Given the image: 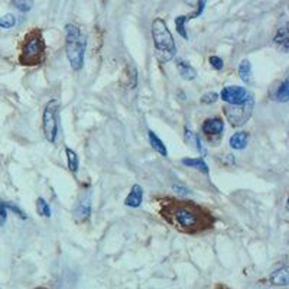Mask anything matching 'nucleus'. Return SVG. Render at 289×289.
<instances>
[{
  "label": "nucleus",
  "instance_id": "1",
  "mask_svg": "<svg viewBox=\"0 0 289 289\" xmlns=\"http://www.w3.org/2000/svg\"><path fill=\"white\" fill-rule=\"evenodd\" d=\"M161 214L176 230L187 234L208 230L214 224L213 214L191 201L165 200L161 204Z\"/></svg>",
  "mask_w": 289,
  "mask_h": 289
},
{
  "label": "nucleus",
  "instance_id": "2",
  "mask_svg": "<svg viewBox=\"0 0 289 289\" xmlns=\"http://www.w3.org/2000/svg\"><path fill=\"white\" fill-rule=\"evenodd\" d=\"M152 38L155 44L156 57L161 62H168L175 57L176 47L172 34L168 29V25L164 19L156 17L152 22Z\"/></svg>",
  "mask_w": 289,
  "mask_h": 289
},
{
  "label": "nucleus",
  "instance_id": "3",
  "mask_svg": "<svg viewBox=\"0 0 289 289\" xmlns=\"http://www.w3.org/2000/svg\"><path fill=\"white\" fill-rule=\"evenodd\" d=\"M67 36V58L74 71H80L84 65V52H85V36L81 34L80 28L69 23L65 26Z\"/></svg>",
  "mask_w": 289,
  "mask_h": 289
},
{
  "label": "nucleus",
  "instance_id": "4",
  "mask_svg": "<svg viewBox=\"0 0 289 289\" xmlns=\"http://www.w3.org/2000/svg\"><path fill=\"white\" fill-rule=\"evenodd\" d=\"M45 59V41L39 31H31L22 44V52L19 61L22 65L35 67L42 64Z\"/></svg>",
  "mask_w": 289,
  "mask_h": 289
},
{
  "label": "nucleus",
  "instance_id": "5",
  "mask_svg": "<svg viewBox=\"0 0 289 289\" xmlns=\"http://www.w3.org/2000/svg\"><path fill=\"white\" fill-rule=\"evenodd\" d=\"M59 100L52 99L47 103L42 115V129L45 139L51 143H55L58 136V116H59Z\"/></svg>",
  "mask_w": 289,
  "mask_h": 289
},
{
  "label": "nucleus",
  "instance_id": "6",
  "mask_svg": "<svg viewBox=\"0 0 289 289\" xmlns=\"http://www.w3.org/2000/svg\"><path fill=\"white\" fill-rule=\"evenodd\" d=\"M255 107V100L247 102L244 104H226L224 115L233 126H243L252 116Z\"/></svg>",
  "mask_w": 289,
  "mask_h": 289
},
{
  "label": "nucleus",
  "instance_id": "7",
  "mask_svg": "<svg viewBox=\"0 0 289 289\" xmlns=\"http://www.w3.org/2000/svg\"><path fill=\"white\" fill-rule=\"evenodd\" d=\"M223 102H226L227 104H244L247 102L255 100L253 94L244 88V87H238V85H229L224 87L223 91L219 96Z\"/></svg>",
  "mask_w": 289,
  "mask_h": 289
},
{
  "label": "nucleus",
  "instance_id": "8",
  "mask_svg": "<svg viewBox=\"0 0 289 289\" xmlns=\"http://www.w3.org/2000/svg\"><path fill=\"white\" fill-rule=\"evenodd\" d=\"M90 214H91V192L85 191L74 208V217L77 221L83 223L90 219Z\"/></svg>",
  "mask_w": 289,
  "mask_h": 289
},
{
  "label": "nucleus",
  "instance_id": "9",
  "mask_svg": "<svg viewBox=\"0 0 289 289\" xmlns=\"http://www.w3.org/2000/svg\"><path fill=\"white\" fill-rule=\"evenodd\" d=\"M201 130L207 136V139H213V137H220L221 139V135H223V130H224V121L220 117L207 119L203 123Z\"/></svg>",
  "mask_w": 289,
  "mask_h": 289
},
{
  "label": "nucleus",
  "instance_id": "10",
  "mask_svg": "<svg viewBox=\"0 0 289 289\" xmlns=\"http://www.w3.org/2000/svg\"><path fill=\"white\" fill-rule=\"evenodd\" d=\"M142 201H143V188H142L139 184H135V185L132 187L129 195L126 197L124 204H126L127 207L137 208V207H140Z\"/></svg>",
  "mask_w": 289,
  "mask_h": 289
},
{
  "label": "nucleus",
  "instance_id": "11",
  "mask_svg": "<svg viewBox=\"0 0 289 289\" xmlns=\"http://www.w3.org/2000/svg\"><path fill=\"white\" fill-rule=\"evenodd\" d=\"M271 282L276 287H288L289 284V272L287 266H282L279 269H276L275 272H272L271 275Z\"/></svg>",
  "mask_w": 289,
  "mask_h": 289
},
{
  "label": "nucleus",
  "instance_id": "12",
  "mask_svg": "<svg viewBox=\"0 0 289 289\" xmlns=\"http://www.w3.org/2000/svg\"><path fill=\"white\" fill-rule=\"evenodd\" d=\"M176 69L179 72V75L184 78V80H195L197 78V69L187 61H178L176 62Z\"/></svg>",
  "mask_w": 289,
  "mask_h": 289
},
{
  "label": "nucleus",
  "instance_id": "13",
  "mask_svg": "<svg viewBox=\"0 0 289 289\" xmlns=\"http://www.w3.org/2000/svg\"><path fill=\"white\" fill-rule=\"evenodd\" d=\"M249 143V135L247 132H236L230 137V146L236 151H241Z\"/></svg>",
  "mask_w": 289,
  "mask_h": 289
},
{
  "label": "nucleus",
  "instance_id": "14",
  "mask_svg": "<svg viewBox=\"0 0 289 289\" xmlns=\"http://www.w3.org/2000/svg\"><path fill=\"white\" fill-rule=\"evenodd\" d=\"M148 137H149V143H151V146H152V149L153 151H156L159 155H162V156H168V151H167V146H165V143L156 136V133L155 132H152V130H149L148 132Z\"/></svg>",
  "mask_w": 289,
  "mask_h": 289
},
{
  "label": "nucleus",
  "instance_id": "15",
  "mask_svg": "<svg viewBox=\"0 0 289 289\" xmlns=\"http://www.w3.org/2000/svg\"><path fill=\"white\" fill-rule=\"evenodd\" d=\"M275 44L278 47L282 48L284 52H288V47H289V38H288V28L287 25H284L282 28L278 29L276 35H275Z\"/></svg>",
  "mask_w": 289,
  "mask_h": 289
},
{
  "label": "nucleus",
  "instance_id": "16",
  "mask_svg": "<svg viewBox=\"0 0 289 289\" xmlns=\"http://www.w3.org/2000/svg\"><path fill=\"white\" fill-rule=\"evenodd\" d=\"M238 77L243 83L249 84L252 83V64L249 59H243L238 65Z\"/></svg>",
  "mask_w": 289,
  "mask_h": 289
},
{
  "label": "nucleus",
  "instance_id": "17",
  "mask_svg": "<svg viewBox=\"0 0 289 289\" xmlns=\"http://www.w3.org/2000/svg\"><path fill=\"white\" fill-rule=\"evenodd\" d=\"M65 155H67V164H68V168L71 172H77L78 171V167H80V161H78V156L77 153L69 149V148H65Z\"/></svg>",
  "mask_w": 289,
  "mask_h": 289
},
{
  "label": "nucleus",
  "instance_id": "18",
  "mask_svg": "<svg viewBox=\"0 0 289 289\" xmlns=\"http://www.w3.org/2000/svg\"><path fill=\"white\" fill-rule=\"evenodd\" d=\"M181 162H182L184 165H187V167H189V168H195V170H198V171H201V172H210L207 164H205L204 159H201V158H197V159H182Z\"/></svg>",
  "mask_w": 289,
  "mask_h": 289
},
{
  "label": "nucleus",
  "instance_id": "19",
  "mask_svg": "<svg viewBox=\"0 0 289 289\" xmlns=\"http://www.w3.org/2000/svg\"><path fill=\"white\" fill-rule=\"evenodd\" d=\"M276 100L281 102V103H287L289 100V81L288 80H284L282 84L278 87V91H276Z\"/></svg>",
  "mask_w": 289,
  "mask_h": 289
},
{
  "label": "nucleus",
  "instance_id": "20",
  "mask_svg": "<svg viewBox=\"0 0 289 289\" xmlns=\"http://www.w3.org/2000/svg\"><path fill=\"white\" fill-rule=\"evenodd\" d=\"M36 211L41 217H45V219H50L51 217V207L50 204L44 200V198H38L36 200Z\"/></svg>",
  "mask_w": 289,
  "mask_h": 289
},
{
  "label": "nucleus",
  "instance_id": "21",
  "mask_svg": "<svg viewBox=\"0 0 289 289\" xmlns=\"http://www.w3.org/2000/svg\"><path fill=\"white\" fill-rule=\"evenodd\" d=\"M12 3L20 12H29L34 7V0H12Z\"/></svg>",
  "mask_w": 289,
  "mask_h": 289
},
{
  "label": "nucleus",
  "instance_id": "22",
  "mask_svg": "<svg viewBox=\"0 0 289 289\" xmlns=\"http://www.w3.org/2000/svg\"><path fill=\"white\" fill-rule=\"evenodd\" d=\"M187 17L185 16H178L175 19V23H176V29L179 32V35L185 39H188V34H187V29H185V23H187Z\"/></svg>",
  "mask_w": 289,
  "mask_h": 289
},
{
  "label": "nucleus",
  "instance_id": "23",
  "mask_svg": "<svg viewBox=\"0 0 289 289\" xmlns=\"http://www.w3.org/2000/svg\"><path fill=\"white\" fill-rule=\"evenodd\" d=\"M16 25V17L10 13L4 15L0 17V28H4V29H10Z\"/></svg>",
  "mask_w": 289,
  "mask_h": 289
},
{
  "label": "nucleus",
  "instance_id": "24",
  "mask_svg": "<svg viewBox=\"0 0 289 289\" xmlns=\"http://www.w3.org/2000/svg\"><path fill=\"white\" fill-rule=\"evenodd\" d=\"M217 100H219V94L214 93V91H210V93H207L201 97V103H204V104H213Z\"/></svg>",
  "mask_w": 289,
  "mask_h": 289
},
{
  "label": "nucleus",
  "instance_id": "25",
  "mask_svg": "<svg viewBox=\"0 0 289 289\" xmlns=\"http://www.w3.org/2000/svg\"><path fill=\"white\" fill-rule=\"evenodd\" d=\"M4 204H6V208H7V210H12V211H13L15 214H17L20 219H26V214H25L19 207H16L15 204H10V203H4Z\"/></svg>",
  "mask_w": 289,
  "mask_h": 289
},
{
  "label": "nucleus",
  "instance_id": "26",
  "mask_svg": "<svg viewBox=\"0 0 289 289\" xmlns=\"http://www.w3.org/2000/svg\"><path fill=\"white\" fill-rule=\"evenodd\" d=\"M6 219H7V208L4 201H0V226L6 223Z\"/></svg>",
  "mask_w": 289,
  "mask_h": 289
},
{
  "label": "nucleus",
  "instance_id": "27",
  "mask_svg": "<svg viewBox=\"0 0 289 289\" xmlns=\"http://www.w3.org/2000/svg\"><path fill=\"white\" fill-rule=\"evenodd\" d=\"M210 64H211L213 68H216V69H221V68H223V59L220 57H216V55L210 57Z\"/></svg>",
  "mask_w": 289,
  "mask_h": 289
},
{
  "label": "nucleus",
  "instance_id": "28",
  "mask_svg": "<svg viewBox=\"0 0 289 289\" xmlns=\"http://www.w3.org/2000/svg\"><path fill=\"white\" fill-rule=\"evenodd\" d=\"M173 189H179V191H178L179 194H189V191H188L187 188H184V187H179V185H173Z\"/></svg>",
  "mask_w": 289,
  "mask_h": 289
},
{
  "label": "nucleus",
  "instance_id": "29",
  "mask_svg": "<svg viewBox=\"0 0 289 289\" xmlns=\"http://www.w3.org/2000/svg\"><path fill=\"white\" fill-rule=\"evenodd\" d=\"M36 289H47V288H36Z\"/></svg>",
  "mask_w": 289,
  "mask_h": 289
}]
</instances>
